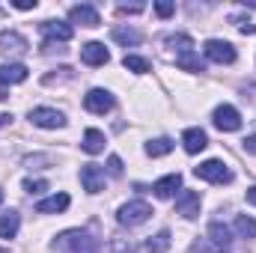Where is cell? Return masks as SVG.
<instances>
[{
	"label": "cell",
	"instance_id": "cell-21",
	"mask_svg": "<svg viewBox=\"0 0 256 253\" xmlns=\"http://www.w3.org/2000/svg\"><path fill=\"white\" fill-rule=\"evenodd\" d=\"M176 66L185 68V72H206V66H202V60H200L196 51H182V54H176Z\"/></svg>",
	"mask_w": 256,
	"mask_h": 253
},
{
	"label": "cell",
	"instance_id": "cell-17",
	"mask_svg": "<svg viewBox=\"0 0 256 253\" xmlns=\"http://www.w3.org/2000/svg\"><path fill=\"white\" fill-rule=\"evenodd\" d=\"M27 80V66L24 63H3L0 66V86H12Z\"/></svg>",
	"mask_w": 256,
	"mask_h": 253
},
{
	"label": "cell",
	"instance_id": "cell-35",
	"mask_svg": "<svg viewBox=\"0 0 256 253\" xmlns=\"http://www.w3.org/2000/svg\"><path fill=\"white\" fill-rule=\"evenodd\" d=\"M116 12H120V15H128V12H131V15H134V12H143V3H131V6L122 3V6H116Z\"/></svg>",
	"mask_w": 256,
	"mask_h": 253
},
{
	"label": "cell",
	"instance_id": "cell-3",
	"mask_svg": "<svg viewBox=\"0 0 256 253\" xmlns=\"http://www.w3.org/2000/svg\"><path fill=\"white\" fill-rule=\"evenodd\" d=\"M152 218V206L146 202V200H131L126 206H120V212H116V220L122 224V226H140V224H146Z\"/></svg>",
	"mask_w": 256,
	"mask_h": 253
},
{
	"label": "cell",
	"instance_id": "cell-5",
	"mask_svg": "<svg viewBox=\"0 0 256 253\" xmlns=\"http://www.w3.org/2000/svg\"><path fill=\"white\" fill-rule=\"evenodd\" d=\"M212 122H214L218 131H238L242 128V114L232 104H218L214 114H212Z\"/></svg>",
	"mask_w": 256,
	"mask_h": 253
},
{
	"label": "cell",
	"instance_id": "cell-30",
	"mask_svg": "<svg viewBox=\"0 0 256 253\" xmlns=\"http://www.w3.org/2000/svg\"><path fill=\"white\" fill-rule=\"evenodd\" d=\"M24 190L27 194H42V190H48V182L45 179H24Z\"/></svg>",
	"mask_w": 256,
	"mask_h": 253
},
{
	"label": "cell",
	"instance_id": "cell-25",
	"mask_svg": "<svg viewBox=\"0 0 256 253\" xmlns=\"http://www.w3.org/2000/svg\"><path fill=\"white\" fill-rule=\"evenodd\" d=\"M128 72H134V74H146V72H152V63L146 60V57H134V54H126V60H122Z\"/></svg>",
	"mask_w": 256,
	"mask_h": 253
},
{
	"label": "cell",
	"instance_id": "cell-38",
	"mask_svg": "<svg viewBox=\"0 0 256 253\" xmlns=\"http://www.w3.org/2000/svg\"><path fill=\"white\" fill-rule=\"evenodd\" d=\"M244 196H248V202H250V206H256V185H254V188H248Z\"/></svg>",
	"mask_w": 256,
	"mask_h": 253
},
{
	"label": "cell",
	"instance_id": "cell-33",
	"mask_svg": "<svg viewBox=\"0 0 256 253\" xmlns=\"http://www.w3.org/2000/svg\"><path fill=\"white\" fill-rule=\"evenodd\" d=\"M108 173H110V176H122V161H120V155H110V158H108Z\"/></svg>",
	"mask_w": 256,
	"mask_h": 253
},
{
	"label": "cell",
	"instance_id": "cell-2",
	"mask_svg": "<svg viewBox=\"0 0 256 253\" xmlns=\"http://www.w3.org/2000/svg\"><path fill=\"white\" fill-rule=\"evenodd\" d=\"M194 176L202 179V182H212V185H230V182L236 179L232 170H230L224 161H218V158H208V161H202L200 167H194Z\"/></svg>",
	"mask_w": 256,
	"mask_h": 253
},
{
	"label": "cell",
	"instance_id": "cell-34",
	"mask_svg": "<svg viewBox=\"0 0 256 253\" xmlns=\"http://www.w3.org/2000/svg\"><path fill=\"white\" fill-rule=\"evenodd\" d=\"M24 164H27L30 170H36V164H51V158H48V155H27Z\"/></svg>",
	"mask_w": 256,
	"mask_h": 253
},
{
	"label": "cell",
	"instance_id": "cell-32",
	"mask_svg": "<svg viewBox=\"0 0 256 253\" xmlns=\"http://www.w3.org/2000/svg\"><path fill=\"white\" fill-rule=\"evenodd\" d=\"M155 12H158L161 18H170V15L176 12V6H173L170 0H158V3H155Z\"/></svg>",
	"mask_w": 256,
	"mask_h": 253
},
{
	"label": "cell",
	"instance_id": "cell-27",
	"mask_svg": "<svg viewBox=\"0 0 256 253\" xmlns=\"http://www.w3.org/2000/svg\"><path fill=\"white\" fill-rule=\"evenodd\" d=\"M167 45L179 48V54H182V51H194V39L188 33H173V36H167Z\"/></svg>",
	"mask_w": 256,
	"mask_h": 253
},
{
	"label": "cell",
	"instance_id": "cell-11",
	"mask_svg": "<svg viewBox=\"0 0 256 253\" xmlns=\"http://www.w3.org/2000/svg\"><path fill=\"white\" fill-rule=\"evenodd\" d=\"M68 21H72V24H80V27H98V24H102L96 6H90V3L72 6V9H68Z\"/></svg>",
	"mask_w": 256,
	"mask_h": 253
},
{
	"label": "cell",
	"instance_id": "cell-6",
	"mask_svg": "<svg viewBox=\"0 0 256 253\" xmlns=\"http://www.w3.org/2000/svg\"><path fill=\"white\" fill-rule=\"evenodd\" d=\"M114 96L108 92V90H90L86 96H84V108L90 110V114H108V110H114Z\"/></svg>",
	"mask_w": 256,
	"mask_h": 253
},
{
	"label": "cell",
	"instance_id": "cell-1",
	"mask_svg": "<svg viewBox=\"0 0 256 253\" xmlns=\"http://www.w3.org/2000/svg\"><path fill=\"white\" fill-rule=\"evenodd\" d=\"M54 253H98V242L86 230H66L51 244Z\"/></svg>",
	"mask_w": 256,
	"mask_h": 253
},
{
	"label": "cell",
	"instance_id": "cell-12",
	"mask_svg": "<svg viewBox=\"0 0 256 253\" xmlns=\"http://www.w3.org/2000/svg\"><path fill=\"white\" fill-rule=\"evenodd\" d=\"M200 202H202V200H200L196 190H179V196H176V212L191 220V218L200 214Z\"/></svg>",
	"mask_w": 256,
	"mask_h": 253
},
{
	"label": "cell",
	"instance_id": "cell-14",
	"mask_svg": "<svg viewBox=\"0 0 256 253\" xmlns=\"http://www.w3.org/2000/svg\"><path fill=\"white\" fill-rule=\"evenodd\" d=\"M80 60L86 66H104L110 60V54H108V48H104L102 42H86V45L80 48Z\"/></svg>",
	"mask_w": 256,
	"mask_h": 253
},
{
	"label": "cell",
	"instance_id": "cell-23",
	"mask_svg": "<svg viewBox=\"0 0 256 253\" xmlns=\"http://www.w3.org/2000/svg\"><path fill=\"white\" fill-rule=\"evenodd\" d=\"M170 152H173V140L170 137H158V140H149L146 143V155H152V158H164Z\"/></svg>",
	"mask_w": 256,
	"mask_h": 253
},
{
	"label": "cell",
	"instance_id": "cell-31",
	"mask_svg": "<svg viewBox=\"0 0 256 253\" xmlns=\"http://www.w3.org/2000/svg\"><path fill=\"white\" fill-rule=\"evenodd\" d=\"M114 253H137V248H134V242H128V238H114Z\"/></svg>",
	"mask_w": 256,
	"mask_h": 253
},
{
	"label": "cell",
	"instance_id": "cell-10",
	"mask_svg": "<svg viewBox=\"0 0 256 253\" xmlns=\"http://www.w3.org/2000/svg\"><path fill=\"white\" fill-rule=\"evenodd\" d=\"M80 185L86 194H98L104 190V170L98 164H84L80 167Z\"/></svg>",
	"mask_w": 256,
	"mask_h": 253
},
{
	"label": "cell",
	"instance_id": "cell-8",
	"mask_svg": "<svg viewBox=\"0 0 256 253\" xmlns=\"http://www.w3.org/2000/svg\"><path fill=\"white\" fill-rule=\"evenodd\" d=\"M27 39L15 30H3L0 33V54H9V57H24L27 54Z\"/></svg>",
	"mask_w": 256,
	"mask_h": 253
},
{
	"label": "cell",
	"instance_id": "cell-37",
	"mask_svg": "<svg viewBox=\"0 0 256 253\" xmlns=\"http://www.w3.org/2000/svg\"><path fill=\"white\" fill-rule=\"evenodd\" d=\"M15 9L27 12V9H36V0H15Z\"/></svg>",
	"mask_w": 256,
	"mask_h": 253
},
{
	"label": "cell",
	"instance_id": "cell-24",
	"mask_svg": "<svg viewBox=\"0 0 256 253\" xmlns=\"http://www.w3.org/2000/svg\"><path fill=\"white\" fill-rule=\"evenodd\" d=\"M146 250L149 253H167L170 250V230H161L158 236H152L146 242Z\"/></svg>",
	"mask_w": 256,
	"mask_h": 253
},
{
	"label": "cell",
	"instance_id": "cell-29",
	"mask_svg": "<svg viewBox=\"0 0 256 253\" xmlns=\"http://www.w3.org/2000/svg\"><path fill=\"white\" fill-rule=\"evenodd\" d=\"M191 253H226V250H220V248H214L208 238H200V242H194V248Z\"/></svg>",
	"mask_w": 256,
	"mask_h": 253
},
{
	"label": "cell",
	"instance_id": "cell-7",
	"mask_svg": "<svg viewBox=\"0 0 256 253\" xmlns=\"http://www.w3.org/2000/svg\"><path fill=\"white\" fill-rule=\"evenodd\" d=\"M30 122L36 128H63L66 126V116L54 108H33L30 110Z\"/></svg>",
	"mask_w": 256,
	"mask_h": 253
},
{
	"label": "cell",
	"instance_id": "cell-22",
	"mask_svg": "<svg viewBox=\"0 0 256 253\" xmlns=\"http://www.w3.org/2000/svg\"><path fill=\"white\" fill-rule=\"evenodd\" d=\"M114 39L128 48V45H140L143 42V33L134 30V27H114Z\"/></svg>",
	"mask_w": 256,
	"mask_h": 253
},
{
	"label": "cell",
	"instance_id": "cell-39",
	"mask_svg": "<svg viewBox=\"0 0 256 253\" xmlns=\"http://www.w3.org/2000/svg\"><path fill=\"white\" fill-rule=\"evenodd\" d=\"M9 122H12V114H0V128L9 126Z\"/></svg>",
	"mask_w": 256,
	"mask_h": 253
},
{
	"label": "cell",
	"instance_id": "cell-13",
	"mask_svg": "<svg viewBox=\"0 0 256 253\" xmlns=\"http://www.w3.org/2000/svg\"><path fill=\"white\" fill-rule=\"evenodd\" d=\"M68 202H72V200H68V194L60 190V194H51V196L39 200V202H36V212H39V214H60V212L68 208Z\"/></svg>",
	"mask_w": 256,
	"mask_h": 253
},
{
	"label": "cell",
	"instance_id": "cell-9",
	"mask_svg": "<svg viewBox=\"0 0 256 253\" xmlns=\"http://www.w3.org/2000/svg\"><path fill=\"white\" fill-rule=\"evenodd\" d=\"M39 30H42V36H45V42H54V45H63L72 39V24H63V21H42L39 24Z\"/></svg>",
	"mask_w": 256,
	"mask_h": 253
},
{
	"label": "cell",
	"instance_id": "cell-18",
	"mask_svg": "<svg viewBox=\"0 0 256 253\" xmlns=\"http://www.w3.org/2000/svg\"><path fill=\"white\" fill-rule=\"evenodd\" d=\"M179 188H182V176H179V173L161 176V179L152 185V190H155V196H158V200H170V196H173Z\"/></svg>",
	"mask_w": 256,
	"mask_h": 253
},
{
	"label": "cell",
	"instance_id": "cell-20",
	"mask_svg": "<svg viewBox=\"0 0 256 253\" xmlns=\"http://www.w3.org/2000/svg\"><path fill=\"white\" fill-rule=\"evenodd\" d=\"M18 226H21L18 212H3V214H0V236H3V238H15Z\"/></svg>",
	"mask_w": 256,
	"mask_h": 253
},
{
	"label": "cell",
	"instance_id": "cell-19",
	"mask_svg": "<svg viewBox=\"0 0 256 253\" xmlns=\"http://www.w3.org/2000/svg\"><path fill=\"white\" fill-rule=\"evenodd\" d=\"M84 152H90V155H98L102 149H104V134L98 131V128H86L84 131Z\"/></svg>",
	"mask_w": 256,
	"mask_h": 253
},
{
	"label": "cell",
	"instance_id": "cell-28",
	"mask_svg": "<svg viewBox=\"0 0 256 253\" xmlns=\"http://www.w3.org/2000/svg\"><path fill=\"white\" fill-rule=\"evenodd\" d=\"M232 24H236V27H238V33H244V36H254V33H256V24L250 21V18L236 15V18H232Z\"/></svg>",
	"mask_w": 256,
	"mask_h": 253
},
{
	"label": "cell",
	"instance_id": "cell-26",
	"mask_svg": "<svg viewBox=\"0 0 256 253\" xmlns=\"http://www.w3.org/2000/svg\"><path fill=\"white\" fill-rule=\"evenodd\" d=\"M236 232H238L242 238H256V220L248 218V214H238V218H236Z\"/></svg>",
	"mask_w": 256,
	"mask_h": 253
},
{
	"label": "cell",
	"instance_id": "cell-40",
	"mask_svg": "<svg viewBox=\"0 0 256 253\" xmlns=\"http://www.w3.org/2000/svg\"><path fill=\"white\" fill-rule=\"evenodd\" d=\"M0 202H3V190H0Z\"/></svg>",
	"mask_w": 256,
	"mask_h": 253
},
{
	"label": "cell",
	"instance_id": "cell-4",
	"mask_svg": "<svg viewBox=\"0 0 256 253\" xmlns=\"http://www.w3.org/2000/svg\"><path fill=\"white\" fill-rule=\"evenodd\" d=\"M202 54H206V60L220 63V66L236 63V48H232L230 42H224V39H208V42L202 45Z\"/></svg>",
	"mask_w": 256,
	"mask_h": 253
},
{
	"label": "cell",
	"instance_id": "cell-15",
	"mask_svg": "<svg viewBox=\"0 0 256 253\" xmlns=\"http://www.w3.org/2000/svg\"><path fill=\"white\" fill-rule=\"evenodd\" d=\"M182 146H185L188 155H196V152H202V149L208 146V137H206L202 128H185V134H182Z\"/></svg>",
	"mask_w": 256,
	"mask_h": 253
},
{
	"label": "cell",
	"instance_id": "cell-16",
	"mask_svg": "<svg viewBox=\"0 0 256 253\" xmlns=\"http://www.w3.org/2000/svg\"><path fill=\"white\" fill-rule=\"evenodd\" d=\"M208 242L214 244V248H220V250H226L230 248V242H232V232H230V226L224 224V220H212L208 224Z\"/></svg>",
	"mask_w": 256,
	"mask_h": 253
},
{
	"label": "cell",
	"instance_id": "cell-36",
	"mask_svg": "<svg viewBox=\"0 0 256 253\" xmlns=\"http://www.w3.org/2000/svg\"><path fill=\"white\" fill-rule=\"evenodd\" d=\"M242 146H244V152H248V155H256V134L244 137V140H242Z\"/></svg>",
	"mask_w": 256,
	"mask_h": 253
}]
</instances>
